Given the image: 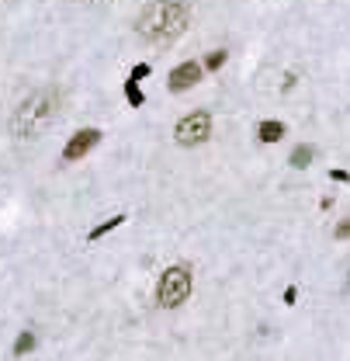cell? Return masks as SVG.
Wrapping results in <instances>:
<instances>
[{"instance_id":"cell-1","label":"cell","mask_w":350,"mask_h":361,"mask_svg":"<svg viewBox=\"0 0 350 361\" xmlns=\"http://www.w3.org/2000/svg\"><path fill=\"white\" fill-rule=\"evenodd\" d=\"M188 21H191V7L184 0H153L139 21H135V31L142 42H153V45H170L174 38H181L188 31Z\"/></svg>"},{"instance_id":"cell-2","label":"cell","mask_w":350,"mask_h":361,"mask_svg":"<svg viewBox=\"0 0 350 361\" xmlns=\"http://www.w3.org/2000/svg\"><path fill=\"white\" fill-rule=\"evenodd\" d=\"M56 104H59V94L56 90H35L31 97H24L10 118V132L17 139H35L56 115Z\"/></svg>"},{"instance_id":"cell-3","label":"cell","mask_w":350,"mask_h":361,"mask_svg":"<svg viewBox=\"0 0 350 361\" xmlns=\"http://www.w3.org/2000/svg\"><path fill=\"white\" fill-rule=\"evenodd\" d=\"M191 289H194V278H191V268L188 264H174L160 275V285H156V303L163 310H181L188 299H191Z\"/></svg>"},{"instance_id":"cell-4","label":"cell","mask_w":350,"mask_h":361,"mask_svg":"<svg viewBox=\"0 0 350 361\" xmlns=\"http://www.w3.org/2000/svg\"><path fill=\"white\" fill-rule=\"evenodd\" d=\"M208 136H212V115L208 111H191L174 129V139L181 146H201V143H208Z\"/></svg>"},{"instance_id":"cell-5","label":"cell","mask_w":350,"mask_h":361,"mask_svg":"<svg viewBox=\"0 0 350 361\" xmlns=\"http://www.w3.org/2000/svg\"><path fill=\"white\" fill-rule=\"evenodd\" d=\"M101 143V129H80L69 143H66V150H62V160L66 163H73V160H83L94 146Z\"/></svg>"},{"instance_id":"cell-6","label":"cell","mask_w":350,"mask_h":361,"mask_svg":"<svg viewBox=\"0 0 350 361\" xmlns=\"http://www.w3.org/2000/svg\"><path fill=\"white\" fill-rule=\"evenodd\" d=\"M198 80H201V66H198V63H181V66L170 70L167 87H170L174 94H181V90H191Z\"/></svg>"},{"instance_id":"cell-7","label":"cell","mask_w":350,"mask_h":361,"mask_svg":"<svg viewBox=\"0 0 350 361\" xmlns=\"http://www.w3.org/2000/svg\"><path fill=\"white\" fill-rule=\"evenodd\" d=\"M257 139L260 143H278V139H285V125L281 122H260L257 125Z\"/></svg>"},{"instance_id":"cell-8","label":"cell","mask_w":350,"mask_h":361,"mask_svg":"<svg viewBox=\"0 0 350 361\" xmlns=\"http://www.w3.org/2000/svg\"><path fill=\"white\" fill-rule=\"evenodd\" d=\"M122 223H125V216H111L108 223H101V226H94V230L87 233V240H101V236H108L111 230H118Z\"/></svg>"},{"instance_id":"cell-9","label":"cell","mask_w":350,"mask_h":361,"mask_svg":"<svg viewBox=\"0 0 350 361\" xmlns=\"http://www.w3.org/2000/svg\"><path fill=\"white\" fill-rule=\"evenodd\" d=\"M309 163H312V146H299V150L292 153V167H295V170H306Z\"/></svg>"},{"instance_id":"cell-10","label":"cell","mask_w":350,"mask_h":361,"mask_svg":"<svg viewBox=\"0 0 350 361\" xmlns=\"http://www.w3.org/2000/svg\"><path fill=\"white\" fill-rule=\"evenodd\" d=\"M35 344H38V337H35L31 330H24V334L14 341V355H28V351H35Z\"/></svg>"},{"instance_id":"cell-11","label":"cell","mask_w":350,"mask_h":361,"mask_svg":"<svg viewBox=\"0 0 350 361\" xmlns=\"http://www.w3.org/2000/svg\"><path fill=\"white\" fill-rule=\"evenodd\" d=\"M226 59H229V52H226V49H215V52L205 56V70H222Z\"/></svg>"},{"instance_id":"cell-12","label":"cell","mask_w":350,"mask_h":361,"mask_svg":"<svg viewBox=\"0 0 350 361\" xmlns=\"http://www.w3.org/2000/svg\"><path fill=\"white\" fill-rule=\"evenodd\" d=\"M125 97H128V104H132V108H142V101H146L135 80H125Z\"/></svg>"},{"instance_id":"cell-13","label":"cell","mask_w":350,"mask_h":361,"mask_svg":"<svg viewBox=\"0 0 350 361\" xmlns=\"http://www.w3.org/2000/svg\"><path fill=\"white\" fill-rule=\"evenodd\" d=\"M146 77H149V63H139V66H132V77H128V80L139 83V80H146Z\"/></svg>"},{"instance_id":"cell-14","label":"cell","mask_w":350,"mask_h":361,"mask_svg":"<svg viewBox=\"0 0 350 361\" xmlns=\"http://www.w3.org/2000/svg\"><path fill=\"white\" fill-rule=\"evenodd\" d=\"M337 240H350V219H344V223L337 226Z\"/></svg>"},{"instance_id":"cell-15","label":"cell","mask_w":350,"mask_h":361,"mask_svg":"<svg viewBox=\"0 0 350 361\" xmlns=\"http://www.w3.org/2000/svg\"><path fill=\"white\" fill-rule=\"evenodd\" d=\"M295 299H299V289H285V303H288V306H292V303H295Z\"/></svg>"}]
</instances>
